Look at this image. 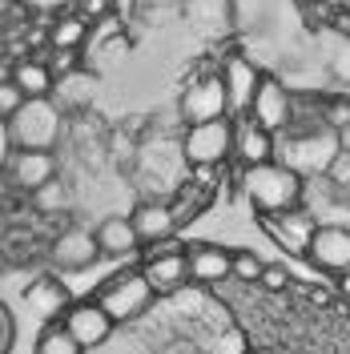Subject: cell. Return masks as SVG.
Listing matches in <instances>:
<instances>
[{
	"instance_id": "7a4b0ae2",
	"label": "cell",
	"mask_w": 350,
	"mask_h": 354,
	"mask_svg": "<svg viewBox=\"0 0 350 354\" xmlns=\"http://www.w3.org/2000/svg\"><path fill=\"white\" fill-rule=\"evenodd\" d=\"M302 189H306V181L294 169H286L282 161H266V165H254V169H241V194L250 198V205L262 218L302 205Z\"/></svg>"
},
{
	"instance_id": "44dd1931",
	"label": "cell",
	"mask_w": 350,
	"mask_h": 354,
	"mask_svg": "<svg viewBox=\"0 0 350 354\" xmlns=\"http://www.w3.org/2000/svg\"><path fill=\"white\" fill-rule=\"evenodd\" d=\"M137 234H133V221L129 218H105L97 225V250L105 258H129L137 250Z\"/></svg>"
},
{
	"instance_id": "836d02e7",
	"label": "cell",
	"mask_w": 350,
	"mask_h": 354,
	"mask_svg": "<svg viewBox=\"0 0 350 354\" xmlns=\"http://www.w3.org/2000/svg\"><path fill=\"white\" fill-rule=\"evenodd\" d=\"M338 294L350 302V270H347V274H338Z\"/></svg>"
},
{
	"instance_id": "8992f818",
	"label": "cell",
	"mask_w": 350,
	"mask_h": 354,
	"mask_svg": "<svg viewBox=\"0 0 350 354\" xmlns=\"http://www.w3.org/2000/svg\"><path fill=\"white\" fill-rule=\"evenodd\" d=\"M181 121L185 125H205V121H221L230 117V97H225V81L218 73H201L181 88Z\"/></svg>"
},
{
	"instance_id": "ffe728a7",
	"label": "cell",
	"mask_w": 350,
	"mask_h": 354,
	"mask_svg": "<svg viewBox=\"0 0 350 354\" xmlns=\"http://www.w3.org/2000/svg\"><path fill=\"white\" fill-rule=\"evenodd\" d=\"M12 85L24 93V101H41V97H53V85H57V77L48 73L41 57H28V61H17L12 68Z\"/></svg>"
},
{
	"instance_id": "f1b7e54d",
	"label": "cell",
	"mask_w": 350,
	"mask_h": 354,
	"mask_svg": "<svg viewBox=\"0 0 350 354\" xmlns=\"http://www.w3.org/2000/svg\"><path fill=\"white\" fill-rule=\"evenodd\" d=\"M218 354H250V346H246V334H241L238 326L221 330L218 334Z\"/></svg>"
},
{
	"instance_id": "484cf974",
	"label": "cell",
	"mask_w": 350,
	"mask_h": 354,
	"mask_svg": "<svg viewBox=\"0 0 350 354\" xmlns=\"http://www.w3.org/2000/svg\"><path fill=\"white\" fill-rule=\"evenodd\" d=\"M326 181L334 185V194H338V198H342V201L350 205V153H347V149H338V157L330 161Z\"/></svg>"
},
{
	"instance_id": "9a60e30c",
	"label": "cell",
	"mask_w": 350,
	"mask_h": 354,
	"mask_svg": "<svg viewBox=\"0 0 350 354\" xmlns=\"http://www.w3.org/2000/svg\"><path fill=\"white\" fill-rule=\"evenodd\" d=\"M234 157L241 161V169H254V165L274 161V133H266L250 117H238L234 121Z\"/></svg>"
},
{
	"instance_id": "d6a6232c",
	"label": "cell",
	"mask_w": 350,
	"mask_h": 354,
	"mask_svg": "<svg viewBox=\"0 0 350 354\" xmlns=\"http://www.w3.org/2000/svg\"><path fill=\"white\" fill-rule=\"evenodd\" d=\"M161 354H197V346L194 342H185V338H177V342H169Z\"/></svg>"
},
{
	"instance_id": "30bf717a",
	"label": "cell",
	"mask_w": 350,
	"mask_h": 354,
	"mask_svg": "<svg viewBox=\"0 0 350 354\" xmlns=\"http://www.w3.org/2000/svg\"><path fill=\"white\" fill-rule=\"evenodd\" d=\"M262 225L282 250H290V254H306L310 238H314V230H318V218H314L310 209H302V205H294V209H286V214L262 218Z\"/></svg>"
},
{
	"instance_id": "7c38bea8",
	"label": "cell",
	"mask_w": 350,
	"mask_h": 354,
	"mask_svg": "<svg viewBox=\"0 0 350 354\" xmlns=\"http://www.w3.org/2000/svg\"><path fill=\"white\" fill-rule=\"evenodd\" d=\"M61 326L68 330V338H73L81 351H89V346H101L113 334V318L97 306V298H93V302H73V306L65 310V322H61Z\"/></svg>"
},
{
	"instance_id": "5bb4252c",
	"label": "cell",
	"mask_w": 350,
	"mask_h": 354,
	"mask_svg": "<svg viewBox=\"0 0 350 354\" xmlns=\"http://www.w3.org/2000/svg\"><path fill=\"white\" fill-rule=\"evenodd\" d=\"M221 81H225V97H230V121H238V117H246L250 105H254V93H258L262 73L250 65L246 57H230V61L221 65Z\"/></svg>"
},
{
	"instance_id": "52a82bcc",
	"label": "cell",
	"mask_w": 350,
	"mask_h": 354,
	"mask_svg": "<svg viewBox=\"0 0 350 354\" xmlns=\"http://www.w3.org/2000/svg\"><path fill=\"white\" fill-rule=\"evenodd\" d=\"M250 121H258L266 133H286L290 129V121H294V97H290V88L278 81V77H266L258 81V93H254V105L246 113Z\"/></svg>"
},
{
	"instance_id": "d4e9b609",
	"label": "cell",
	"mask_w": 350,
	"mask_h": 354,
	"mask_svg": "<svg viewBox=\"0 0 350 354\" xmlns=\"http://www.w3.org/2000/svg\"><path fill=\"white\" fill-rule=\"evenodd\" d=\"M37 354H85L73 338H68L65 326H48L41 334V342H37Z\"/></svg>"
},
{
	"instance_id": "d6986e66",
	"label": "cell",
	"mask_w": 350,
	"mask_h": 354,
	"mask_svg": "<svg viewBox=\"0 0 350 354\" xmlns=\"http://www.w3.org/2000/svg\"><path fill=\"white\" fill-rule=\"evenodd\" d=\"M93 93H97V73L81 65L77 73H68V77H57V85H53V105L61 113L85 109L89 101H93Z\"/></svg>"
},
{
	"instance_id": "ac0fdd59",
	"label": "cell",
	"mask_w": 350,
	"mask_h": 354,
	"mask_svg": "<svg viewBox=\"0 0 350 354\" xmlns=\"http://www.w3.org/2000/svg\"><path fill=\"white\" fill-rule=\"evenodd\" d=\"M101 258V250H97V234H89V230H65L57 242H53V262L61 266V270H85Z\"/></svg>"
},
{
	"instance_id": "f546056e",
	"label": "cell",
	"mask_w": 350,
	"mask_h": 354,
	"mask_svg": "<svg viewBox=\"0 0 350 354\" xmlns=\"http://www.w3.org/2000/svg\"><path fill=\"white\" fill-rule=\"evenodd\" d=\"M258 286H266V290H274V294H278V290L290 286V270H286V266H266Z\"/></svg>"
},
{
	"instance_id": "603a6c76",
	"label": "cell",
	"mask_w": 350,
	"mask_h": 354,
	"mask_svg": "<svg viewBox=\"0 0 350 354\" xmlns=\"http://www.w3.org/2000/svg\"><path fill=\"white\" fill-rule=\"evenodd\" d=\"M28 302H33V306H37V314H44V318L65 314V310H68L65 290H61V282H53V278H41L37 286L28 290Z\"/></svg>"
},
{
	"instance_id": "7402d4cb",
	"label": "cell",
	"mask_w": 350,
	"mask_h": 354,
	"mask_svg": "<svg viewBox=\"0 0 350 354\" xmlns=\"http://www.w3.org/2000/svg\"><path fill=\"white\" fill-rule=\"evenodd\" d=\"M89 41V24L73 12H61L57 21L48 24V44L53 53H81V44Z\"/></svg>"
},
{
	"instance_id": "4fadbf2b",
	"label": "cell",
	"mask_w": 350,
	"mask_h": 354,
	"mask_svg": "<svg viewBox=\"0 0 350 354\" xmlns=\"http://www.w3.org/2000/svg\"><path fill=\"white\" fill-rule=\"evenodd\" d=\"M133 221V234H137V242H149V245H165L174 238L177 230V218H174V205L161 198H145L137 201V209L129 214Z\"/></svg>"
},
{
	"instance_id": "ba28073f",
	"label": "cell",
	"mask_w": 350,
	"mask_h": 354,
	"mask_svg": "<svg viewBox=\"0 0 350 354\" xmlns=\"http://www.w3.org/2000/svg\"><path fill=\"white\" fill-rule=\"evenodd\" d=\"M181 17L201 41H221L234 32V0H181Z\"/></svg>"
},
{
	"instance_id": "277c9868",
	"label": "cell",
	"mask_w": 350,
	"mask_h": 354,
	"mask_svg": "<svg viewBox=\"0 0 350 354\" xmlns=\"http://www.w3.org/2000/svg\"><path fill=\"white\" fill-rule=\"evenodd\" d=\"M181 157L194 169H218L221 161L234 157V121H205V125H185L181 133Z\"/></svg>"
},
{
	"instance_id": "8d00e7d4",
	"label": "cell",
	"mask_w": 350,
	"mask_h": 354,
	"mask_svg": "<svg viewBox=\"0 0 350 354\" xmlns=\"http://www.w3.org/2000/svg\"><path fill=\"white\" fill-rule=\"evenodd\" d=\"M250 354H278V351H270V346H258V351H250Z\"/></svg>"
},
{
	"instance_id": "1f68e13d",
	"label": "cell",
	"mask_w": 350,
	"mask_h": 354,
	"mask_svg": "<svg viewBox=\"0 0 350 354\" xmlns=\"http://www.w3.org/2000/svg\"><path fill=\"white\" fill-rule=\"evenodd\" d=\"M8 342H12V322H8V314L0 310V354L8 351Z\"/></svg>"
},
{
	"instance_id": "83f0119b",
	"label": "cell",
	"mask_w": 350,
	"mask_h": 354,
	"mask_svg": "<svg viewBox=\"0 0 350 354\" xmlns=\"http://www.w3.org/2000/svg\"><path fill=\"white\" fill-rule=\"evenodd\" d=\"M21 105H24V93L12 85V77H8V81H0V121L8 125V117L21 109Z\"/></svg>"
},
{
	"instance_id": "cb8c5ba5",
	"label": "cell",
	"mask_w": 350,
	"mask_h": 354,
	"mask_svg": "<svg viewBox=\"0 0 350 354\" xmlns=\"http://www.w3.org/2000/svg\"><path fill=\"white\" fill-rule=\"evenodd\" d=\"M262 270H266V262L254 250H234V258H230V278H238V282H262Z\"/></svg>"
},
{
	"instance_id": "9c48e42d",
	"label": "cell",
	"mask_w": 350,
	"mask_h": 354,
	"mask_svg": "<svg viewBox=\"0 0 350 354\" xmlns=\"http://www.w3.org/2000/svg\"><path fill=\"white\" fill-rule=\"evenodd\" d=\"M145 282L154 286V294H177V290L190 282V262H185V250L174 242H165L157 254H149V262L141 266Z\"/></svg>"
},
{
	"instance_id": "e0dca14e",
	"label": "cell",
	"mask_w": 350,
	"mask_h": 354,
	"mask_svg": "<svg viewBox=\"0 0 350 354\" xmlns=\"http://www.w3.org/2000/svg\"><path fill=\"white\" fill-rule=\"evenodd\" d=\"M4 174L12 177V185H21L28 194L44 189L48 181H57V157L53 153H28V149H17L8 157V169Z\"/></svg>"
},
{
	"instance_id": "5b68a950",
	"label": "cell",
	"mask_w": 350,
	"mask_h": 354,
	"mask_svg": "<svg viewBox=\"0 0 350 354\" xmlns=\"http://www.w3.org/2000/svg\"><path fill=\"white\" fill-rule=\"evenodd\" d=\"M154 286L145 282V274L141 270H125V274H117V278H109L105 286H101V294H97V306L105 310L113 318V326L117 322H133V318H141L145 310L154 306Z\"/></svg>"
},
{
	"instance_id": "3957f363",
	"label": "cell",
	"mask_w": 350,
	"mask_h": 354,
	"mask_svg": "<svg viewBox=\"0 0 350 354\" xmlns=\"http://www.w3.org/2000/svg\"><path fill=\"white\" fill-rule=\"evenodd\" d=\"M8 137H12V149L53 153V149H57V141L65 137V113L53 105V97L24 101L21 109L8 117Z\"/></svg>"
},
{
	"instance_id": "2e32d148",
	"label": "cell",
	"mask_w": 350,
	"mask_h": 354,
	"mask_svg": "<svg viewBox=\"0 0 350 354\" xmlns=\"http://www.w3.org/2000/svg\"><path fill=\"white\" fill-rule=\"evenodd\" d=\"M230 258L234 250L214 242H197L185 250V262H190V282H201V286H218L230 278Z\"/></svg>"
},
{
	"instance_id": "4dcf8cb0",
	"label": "cell",
	"mask_w": 350,
	"mask_h": 354,
	"mask_svg": "<svg viewBox=\"0 0 350 354\" xmlns=\"http://www.w3.org/2000/svg\"><path fill=\"white\" fill-rule=\"evenodd\" d=\"M12 153H17V149H12V137H8V125L0 121V174L8 169V157H12Z\"/></svg>"
},
{
	"instance_id": "d590c367",
	"label": "cell",
	"mask_w": 350,
	"mask_h": 354,
	"mask_svg": "<svg viewBox=\"0 0 350 354\" xmlns=\"http://www.w3.org/2000/svg\"><path fill=\"white\" fill-rule=\"evenodd\" d=\"M338 141H342V149H347V153H350V121H347V125H342V129H338Z\"/></svg>"
},
{
	"instance_id": "8fae6325",
	"label": "cell",
	"mask_w": 350,
	"mask_h": 354,
	"mask_svg": "<svg viewBox=\"0 0 350 354\" xmlns=\"http://www.w3.org/2000/svg\"><path fill=\"white\" fill-rule=\"evenodd\" d=\"M306 258L322 274H347L350 270V225H318L310 238Z\"/></svg>"
},
{
	"instance_id": "4316f807",
	"label": "cell",
	"mask_w": 350,
	"mask_h": 354,
	"mask_svg": "<svg viewBox=\"0 0 350 354\" xmlns=\"http://www.w3.org/2000/svg\"><path fill=\"white\" fill-rule=\"evenodd\" d=\"M73 17H81L85 24L93 21H109V12H113V0H73V8H68Z\"/></svg>"
},
{
	"instance_id": "e575fe53",
	"label": "cell",
	"mask_w": 350,
	"mask_h": 354,
	"mask_svg": "<svg viewBox=\"0 0 350 354\" xmlns=\"http://www.w3.org/2000/svg\"><path fill=\"white\" fill-rule=\"evenodd\" d=\"M28 4H37V8H61V4H73V0H28Z\"/></svg>"
},
{
	"instance_id": "6da1fadb",
	"label": "cell",
	"mask_w": 350,
	"mask_h": 354,
	"mask_svg": "<svg viewBox=\"0 0 350 354\" xmlns=\"http://www.w3.org/2000/svg\"><path fill=\"white\" fill-rule=\"evenodd\" d=\"M338 149H342V141H338V133L330 125H290L286 133L274 137V161L294 169L302 181L326 177Z\"/></svg>"
}]
</instances>
